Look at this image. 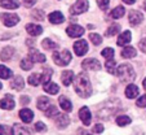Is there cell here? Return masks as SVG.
<instances>
[{
    "mask_svg": "<svg viewBox=\"0 0 146 135\" xmlns=\"http://www.w3.org/2000/svg\"><path fill=\"white\" fill-rule=\"evenodd\" d=\"M74 90H75V92L82 97L91 96L92 86H91V82H89V79H88L86 73L78 74V77L75 78V82H74Z\"/></svg>",
    "mask_w": 146,
    "mask_h": 135,
    "instance_id": "cell-1",
    "label": "cell"
},
{
    "mask_svg": "<svg viewBox=\"0 0 146 135\" xmlns=\"http://www.w3.org/2000/svg\"><path fill=\"white\" fill-rule=\"evenodd\" d=\"M116 75L119 77L120 82L123 83H131L136 78L135 69L129 64H121L118 68V70H116Z\"/></svg>",
    "mask_w": 146,
    "mask_h": 135,
    "instance_id": "cell-2",
    "label": "cell"
},
{
    "mask_svg": "<svg viewBox=\"0 0 146 135\" xmlns=\"http://www.w3.org/2000/svg\"><path fill=\"white\" fill-rule=\"evenodd\" d=\"M53 61L60 66H66L71 61V53L67 50L62 51V52H54L53 53Z\"/></svg>",
    "mask_w": 146,
    "mask_h": 135,
    "instance_id": "cell-3",
    "label": "cell"
},
{
    "mask_svg": "<svg viewBox=\"0 0 146 135\" xmlns=\"http://www.w3.org/2000/svg\"><path fill=\"white\" fill-rule=\"evenodd\" d=\"M88 1L87 0H78L76 3L70 8V13L71 14H80V13H84V12L88 11Z\"/></svg>",
    "mask_w": 146,
    "mask_h": 135,
    "instance_id": "cell-4",
    "label": "cell"
},
{
    "mask_svg": "<svg viewBox=\"0 0 146 135\" xmlns=\"http://www.w3.org/2000/svg\"><path fill=\"white\" fill-rule=\"evenodd\" d=\"M1 21L5 26L12 28V26H16L19 22V17L14 13H3L1 14Z\"/></svg>",
    "mask_w": 146,
    "mask_h": 135,
    "instance_id": "cell-5",
    "label": "cell"
},
{
    "mask_svg": "<svg viewBox=\"0 0 146 135\" xmlns=\"http://www.w3.org/2000/svg\"><path fill=\"white\" fill-rule=\"evenodd\" d=\"M83 69H87V70H100L101 69V64H100L98 60L96 58H87L82 62Z\"/></svg>",
    "mask_w": 146,
    "mask_h": 135,
    "instance_id": "cell-6",
    "label": "cell"
},
{
    "mask_svg": "<svg viewBox=\"0 0 146 135\" xmlns=\"http://www.w3.org/2000/svg\"><path fill=\"white\" fill-rule=\"evenodd\" d=\"M79 117H80L82 122L86 125V126H89V125H91V122H92V114H91V112H89L88 107L80 108V110H79Z\"/></svg>",
    "mask_w": 146,
    "mask_h": 135,
    "instance_id": "cell-7",
    "label": "cell"
},
{
    "mask_svg": "<svg viewBox=\"0 0 146 135\" xmlns=\"http://www.w3.org/2000/svg\"><path fill=\"white\" fill-rule=\"evenodd\" d=\"M66 33H67V35L71 36V38H79V36H82L83 34H84V29L79 25H70L69 28L66 29Z\"/></svg>",
    "mask_w": 146,
    "mask_h": 135,
    "instance_id": "cell-8",
    "label": "cell"
},
{
    "mask_svg": "<svg viewBox=\"0 0 146 135\" xmlns=\"http://www.w3.org/2000/svg\"><path fill=\"white\" fill-rule=\"evenodd\" d=\"M74 51L78 56H83L86 55L87 51H88V43L86 40H78L74 44Z\"/></svg>",
    "mask_w": 146,
    "mask_h": 135,
    "instance_id": "cell-9",
    "label": "cell"
},
{
    "mask_svg": "<svg viewBox=\"0 0 146 135\" xmlns=\"http://www.w3.org/2000/svg\"><path fill=\"white\" fill-rule=\"evenodd\" d=\"M143 19V14L138 11H131L129 12V22L132 26H137L140 25Z\"/></svg>",
    "mask_w": 146,
    "mask_h": 135,
    "instance_id": "cell-10",
    "label": "cell"
},
{
    "mask_svg": "<svg viewBox=\"0 0 146 135\" xmlns=\"http://www.w3.org/2000/svg\"><path fill=\"white\" fill-rule=\"evenodd\" d=\"M29 58H30L33 62H44L45 61V56L39 52L38 50H35V48L30 50V52H29Z\"/></svg>",
    "mask_w": 146,
    "mask_h": 135,
    "instance_id": "cell-11",
    "label": "cell"
},
{
    "mask_svg": "<svg viewBox=\"0 0 146 135\" xmlns=\"http://www.w3.org/2000/svg\"><path fill=\"white\" fill-rule=\"evenodd\" d=\"M54 121H56V125H57L58 127H66L67 125L70 124V118H69V116L67 114H60V113H57L54 116Z\"/></svg>",
    "mask_w": 146,
    "mask_h": 135,
    "instance_id": "cell-12",
    "label": "cell"
},
{
    "mask_svg": "<svg viewBox=\"0 0 146 135\" xmlns=\"http://www.w3.org/2000/svg\"><path fill=\"white\" fill-rule=\"evenodd\" d=\"M14 105H16L14 104V100H13V97H12L11 95H5L4 99L0 100V108H3V109H5V110L13 109Z\"/></svg>",
    "mask_w": 146,
    "mask_h": 135,
    "instance_id": "cell-13",
    "label": "cell"
},
{
    "mask_svg": "<svg viewBox=\"0 0 146 135\" xmlns=\"http://www.w3.org/2000/svg\"><path fill=\"white\" fill-rule=\"evenodd\" d=\"M52 105L53 104H52V101H50V99H48L47 96H41L38 99V108L40 110H43V112H47Z\"/></svg>",
    "mask_w": 146,
    "mask_h": 135,
    "instance_id": "cell-14",
    "label": "cell"
},
{
    "mask_svg": "<svg viewBox=\"0 0 146 135\" xmlns=\"http://www.w3.org/2000/svg\"><path fill=\"white\" fill-rule=\"evenodd\" d=\"M19 118L22 120L25 124H29V122H31V121H33V118H34L33 110L27 109V108H25V109H22V110H19Z\"/></svg>",
    "mask_w": 146,
    "mask_h": 135,
    "instance_id": "cell-15",
    "label": "cell"
},
{
    "mask_svg": "<svg viewBox=\"0 0 146 135\" xmlns=\"http://www.w3.org/2000/svg\"><path fill=\"white\" fill-rule=\"evenodd\" d=\"M26 31L33 36H38L39 34H41L43 29H41L40 25H36V24H27L26 25Z\"/></svg>",
    "mask_w": 146,
    "mask_h": 135,
    "instance_id": "cell-16",
    "label": "cell"
},
{
    "mask_svg": "<svg viewBox=\"0 0 146 135\" xmlns=\"http://www.w3.org/2000/svg\"><path fill=\"white\" fill-rule=\"evenodd\" d=\"M131 39H132V34H131V31H124L123 34H120L118 38V46H125V44H128L131 42Z\"/></svg>",
    "mask_w": 146,
    "mask_h": 135,
    "instance_id": "cell-17",
    "label": "cell"
},
{
    "mask_svg": "<svg viewBox=\"0 0 146 135\" xmlns=\"http://www.w3.org/2000/svg\"><path fill=\"white\" fill-rule=\"evenodd\" d=\"M48 18H49V21L52 22V24L58 25V24H62V22H64L65 17H64V14L61 13V12H52Z\"/></svg>",
    "mask_w": 146,
    "mask_h": 135,
    "instance_id": "cell-18",
    "label": "cell"
},
{
    "mask_svg": "<svg viewBox=\"0 0 146 135\" xmlns=\"http://www.w3.org/2000/svg\"><path fill=\"white\" fill-rule=\"evenodd\" d=\"M23 86H25V82H23V78L21 77V75H16L14 79L12 81V83H11V87L17 90V91H21L23 88Z\"/></svg>",
    "mask_w": 146,
    "mask_h": 135,
    "instance_id": "cell-19",
    "label": "cell"
},
{
    "mask_svg": "<svg viewBox=\"0 0 146 135\" xmlns=\"http://www.w3.org/2000/svg\"><path fill=\"white\" fill-rule=\"evenodd\" d=\"M0 7L7 9H16L19 7L18 0H0Z\"/></svg>",
    "mask_w": 146,
    "mask_h": 135,
    "instance_id": "cell-20",
    "label": "cell"
},
{
    "mask_svg": "<svg viewBox=\"0 0 146 135\" xmlns=\"http://www.w3.org/2000/svg\"><path fill=\"white\" fill-rule=\"evenodd\" d=\"M138 95V87L136 85H128L125 88V96L128 99H135Z\"/></svg>",
    "mask_w": 146,
    "mask_h": 135,
    "instance_id": "cell-21",
    "label": "cell"
},
{
    "mask_svg": "<svg viewBox=\"0 0 146 135\" xmlns=\"http://www.w3.org/2000/svg\"><path fill=\"white\" fill-rule=\"evenodd\" d=\"M13 53H14L13 47H5V48H3L1 53H0V58H1L3 61H8L13 57Z\"/></svg>",
    "mask_w": 146,
    "mask_h": 135,
    "instance_id": "cell-22",
    "label": "cell"
},
{
    "mask_svg": "<svg viewBox=\"0 0 146 135\" xmlns=\"http://www.w3.org/2000/svg\"><path fill=\"white\" fill-rule=\"evenodd\" d=\"M72 79H74V73H72V70H66V72H64L62 75H61V81H62V83H64L65 86H70Z\"/></svg>",
    "mask_w": 146,
    "mask_h": 135,
    "instance_id": "cell-23",
    "label": "cell"
},
{
    "mask_svg": "<svg viewBox=\"0 0 146 135\" xmlns=\"http://www.w3.org/2000/svg\"><path fill=\"white\" fill-rule=\"evenodd\" d=\"M58 101H60V107L64 110H66V112H71L72 110V103L66 96H61Z\"/></svg>",
    "mask_w": 146,
    "mask_h": 135,
    "instance_id": "cell-24",
    "label": "cell"
},
{
    "mask_svg": "<svg viewBox=\"0 0 146 135\" xmlns=\"http://www.w3.org/2000/svg\"><path fill=\"white\" fill-rule=\"evenodd\" d=\"M44 91L50 95H56L60 91V87H58V85H56V83L47 82V83H44Z\"/></svg>",
    "mask_w": 146,
    "mask_h": 135,
    "instance_id": "cell-25",
    "label": "cell"
},
{
    "mask_svg": "<svg viewBox=\"0 0 146 135\" xmlns=\"http://www.w3.org/2000/svg\"><path fill=\"white\" fill-rule=\"evenodd\" d=\"M29 83L31 86H38L40 83H43V74H39V73H35V74H31L29 77Z\"/></svg>",
    "mask_w": 146,
    "mask_h": 135,
    "instance_id": "cell-26",
    "label": "cell"
},
{
    "mask_svg": "<svg viewBox=\"0 0 146 135\" xmlns=\"http://www.w3.org/2000/svg\"><path fill=\"white\" fill-rule=\"evenodd\" d=\"M136 50L133 47H125L123 51H121V56H123L124 58H132L136 56Z\"/></svg>",
    "mask_w": 146,
    "mask_h": 135,
    "instance_id": "cell-27",
    "label": "cell"
},
{
    "mask_svg": "<svg viewBox=\"0 0 146 135\" xmlns=\"http://www.w3.org/2000/svg\"><path fill=\"white\" fill-rule=\"evenodd\" d=\"M124 7H116V8H114L113 11H111L110 16L113 17V18H121V17L124 16Z\"/></svg>",
    "mask_w": 146,
    "mask_h": 135,
    "instance_id": "cell-28",
    "label": "cell"
},
{
    "mask_svg": "<svg viewBox=\"0 0 146 135\" xmlns=\"http://www.w3.org/2000/svg\"><path fill=\"white\" fill-rule=\"evenodd\" d=\"M41 46H43V48H45V50H56V48L58 47V44L54 43L53 40H50V39H44V40L41 42Z\"/></svg>",
    "mask_w": 146,
    "mask_h": 135,
    "instance_id": "cell-29",
    "label": "cell"
},
{
    "mask_svg": "<svg viewBox=\"0 0 146 135\" xmlns=\"http://www.w3.org/2000/svg\"><path fill=\"white\" fill-rule=\"evenodd\" d=\"M131 122H132V120H131L128 116H118L116 117V124H118V126H127V125H129Z\"/></svg>",
    "mask_w": 146,
    "mask_h": 135,
    "instance_id": "cell-30",
    "label": "cell"
},
{
    "mask_svg": "<svg viewBox=\"0 0 146 135\" xmlns=\"http://www.w3.org/2000/svg\"><path fill=\"white\" fill-rule=\"evenodd\" d=\"M11 77H12V70L8 69V68L4 65H0V78L8 79V78H11Z\"/></svg>",
    "mask_w": 146,
    "mask_h": 135,
    "instance_id": "cell-31",
    "label": "cell"
},
{
    "mask_svg": "<svg viewBox=\"0 0 146 135\" xmlns=\"http://www.w3.org/2000/svg\"><path fill=\"white\" fill-rule=\"evenodd\" d=\"M119 30H120V26H119L118 24H114V25H111L110 28L106 30V36H113V35H115V34L119 33Z\"/></svg>",
    "mask_w": 146,
    "mask_h": 135,
    "instance_id": "cell-32",
    "label": "cell"
},
{
    "mask_svg": "<svg viewBox=\"0 0 146 135\" xmlns=\"http://www.w3.org/2000/svg\"><path fill=\"white\" fill-rule=\"evenodd\" d=\"M13 134H16V135H18V134H30V130H27V129H25V127H22L21 125L16 124L13 126Z\"/></svg>",
    "mask_w": 146,
    "mask_h": 135,
    "instance_id": "cell-33",
    "label": "cell"
},
{
    "mask_svg": "<svg viewBox=\"0 0 146 135\" xmlns=\"http://www.w3.org/2000/svg\"><path fill=\"white\" fill-rule=\"evenodd\" d=\"M115 61L113 60V58H110V60H108V62H106V69H108V72L110 73V74H116V69H115Z\"/></svg>",
    "mask_w": 146,
    "mask_h": 135,
    "instance_id": "cell-34",
    "label": "cell"
},
{
    "mask_svg": "<svg viewBox=\"0 0 146 135\" xmlns=\"http://www.w3.org/2000/svg\"><path fill=\"white\" fill-rule=\"evenodd\" d=\"M33 68V61L30 58H23L21 60V69L23 70H30Z\"/></svg>",
    "mask_w": 146,
    "mask_h": 135,
    "instance_id": "cell-35",
    "label": "cell"
},
{
    "mask_svg": "<svg viewBox=\"0 0 146 135\" xmlns=\"http://www.w3.org/2000/svg\"><path fill=\"white\" fill-rule=\"evenodd\" d=\"M101 55L106 58V60H110V58H114V50L113 48H105L102 50Z\"/></svg>",
    "mask_w": 146,
    "mask_h": 135,
    "instance_id": "cell-36",
    "label": "cell"
},
{
    "mask_svg": "<svg viewBox=\"0 0 146 135\" xmlns=\"http://www.w3.org/2000/svg\"><path fill=\"white\" fill-rule=\"evenodd\" d=\"M89 39H91V40L93 42V43L96 44V46L101 44V42H102V36H101V35H98V34H96V33L91 34V35H89Z\"/></svg>",
    "mask_w": 146,
    "mask_h": 135,
    "instance_id": "cell-37",
    "label": "cell"
},
{
    "mask_svg": "<svg viewBox=\"0 0 146 135\" xmlns=\"http://www.w3.org/2000/svg\"><path fill=\"white\" fill-rule=\"evenodd\" d=\"M109 3H110V0H97V4H98V7L102 11H106V9H108Z\"/></svg>",
    "mask_w": 146,
    "mask_h": 135,
    "instance_id": "cell-38",
    "label": "cell"
},
{
    "mask_svg": "<svg viewBox=\"0 0 146 135\" xmlns=\"http://www.w3.org/2000/svg\"><path fill=\"white\" fill-rule=\"evenodd\" d=\"M0 134H4V135L13 134V130L8 129V127H7V126H4V125H0Z\"/></svg>",
    "mask_w": 146,
    "mask_h": 135,
    "instance_id": "cell-39",
    "label": "cell"
},
{
    "mask_svg": "<svg viewBox=\"0 0 146 135\" xmlns=\"http://www.w3.org/2000/svg\"><path fill=\"white\" fill-rule=\"evenodd\" d=\"M136 104H137L138 107H141V108L146 107V95H143V96H141L140 99L137 100V103H136Z\"/></svg>",
    "mask_w": 146,
    "mask_h": 135,
    "instance_id": "cell-40",
    "label": "cell"
},
{
    "mask_svg": "<svg viewBox=\"0 0 146 135\" xmlns=\"http://www.w3.org/2000/svg\"><path fill=\"white\" fill-rule=\"evenodd\" d=\"M35 130H36V131H45V130H47V127H45V125L43 124V122H36Z\"/></svg>",
    "mask_w": 146,
    "mask_h": 135,
    "instance_id": "cell-41",
    "label": "cell"
},
{
    "mask_svg": "<svg viewBox=\"0 0 146 135\" xmlns=\"http://www.w3.org/2000/svg\"><path fill=\"white\" fill-rule=\"evenodd\" d=\"M33 16L34 17H36L38 19H44V13H43V11H34V13H33Z\"/></svg>",
    "mask_w": 146,
    "mask_h": 135,
    "instance_id": "cell-42",
    "label": "cell"
},
{
    "mask_svg": "<svg viewBox=\"0 0 146 135\" xmlns=\"http://www.w3.org/2000/svg\"><path fill=\"white\" fill-rule=\"evenodd\" d=\"M102 131H104V126H102V125H100V124L96 125V126L92 129V132H96V134H97V132H102Z\"/></svg>",
    "mask_w": 146,
    "mask_h": 135,
    "instance_id": "cell-43",
    "label": "cell"
},
{
    "mask_svg": "<svg viewBox=\"0 0 146 135\" xmlns=\"http://www.w3.org/2000/svg\"><path fill=\"white\" fill-rule=\"evenodd\" d=\"M23 1V4H25L26 7H27V8H30V7H33L34 4L36 3V0H22Z\"/></svg>",
    "mask_w": 146,
    "mask_h": 135,
    "instance_id": "cell-44",
    "label": "cell"
},
{
    "mask_svg": "<svg viewBox=\"0 0 146 135\" xmlns=\"http://www.w3.org/2000/svg\"><path fill=\"white\" fill-rule=\"evenodd\" d=\"M140 50L142 51L143 53H146V38L143 39V40H141V43H140Z\"/></svg>",
    "mask_w": 146,
    "mask_h": 135,
    "instance_id": "cell-45",
    "label": "cell"
},
{
    "mask_svg": "<svg viewBox=\"0 0 146 135\" xmlns=\"http://www.w3.org/2000/svg\"><path fill=\"white\" fill-rule=\"evenodd\" d=\"M21 103H23V104H26V103H29V97H27V96H23L22 99H21Z\"/></svg>",
    "mask_w": 146,
    "mask_h": 135,
    "instance_id": "cell-46",
    "label": "cell"
},
{
    "mask_svg": "<svg viewBox=\"0 0 146 135\" xmlns=\"http://www.w3.org/2000/svg\"><path fill=\"white\" fill-rule=\"evenodd\" d=\"M124 3H127V4H133L135 3V0H123Z\"/></svg>",
    "mask_w": 146,
    "mask_h": 135,
    "instance_id": "cell-47",
    "label": "cell"
},
{
    "mask_svg": "<svg viewBox=\"0 0 146 135\" xmlns=\"http://www.w3.org/2000/svg\"><path fill=\"white\" fill-rule=\"evenodd\" d=\"M142 86H143V88H145V90H146V78L142 81Z\"/></svg>",
    "mask_w": 146,
    "mask_h": 135,
    "instance_id": "cell-48",
    "label": "cell"
},
{
    "mask_svg": "<svg viewBox=\"0 0 146 135\" xmlns=\"http://www.w3.org/2000/svg\"><path fill=\"white\" fill-rule=\"evenodd\" d=\"M143 9L146 11V0H145V3H143Z\"/></svg>",
    "mask_w": 146,
    "mask_h": 135,
    "instance_id": "cell-49",
    "label": "cell"
},
{
    "mask_svg": "<svg viewBox=\"0 0 146 135\" xmlns=\"http://www.w3.org/2000/svg\"><path fill=\"white\" fill-rule=\"evenodd\" d=\"M1 87H3V85H1V83H0V90H1Z\"/></svg>",
    "mask_w": 146,
    "mask_h": 135,
    "instance_id": "cell-50",
    "label": "cell"
}]
</instances>
